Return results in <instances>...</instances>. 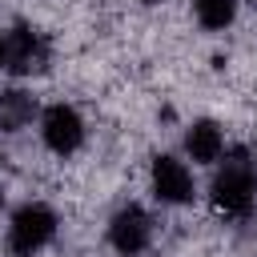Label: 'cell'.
<instances>
[{"label": "cell", "mask_w": 257, "mask_h": 257, "mask_svg": "<svg viewBox=\"0 0 257 257\" xmlns=\"http://www.w3.org/2000/svg\"><path fill=\"white\" fill-rule=\"evenodd\" d=\"M209 205L229 221H241L257 209V161L249 149H225V157L213 165Z\"/></svg>", "instance_id": "1"}, {"label": "cell", "mask_w": 257, "mask_h": 257, "mask_svg": "<svg viewBox=\"0 0 257 257\" xmlns=\"http://www.w3.org/2000/svg\"><path fill=\"white\" fill-rule=\"evenodd\" d=\"M56 229H60V217L48 201H24L8 217L4 249H8V257H40L56 241Z\"/></svg>", "instance_id": "2"}, {"label": "cell", "mask_w": 257, "mask_h": 257, "mask_svg": "<svg viewBox=\"0 0 257 257\" xmlns=\"http://www.w3.org/2000/svg\"><path fill=\"white\" fill-rule=\"evenodd\" d=\"M36 133H40V145H44L52 157H60V161L76 157V153L84 149V141H88V124H84L80 108L68 104V100L44 104L40 116H36Z\"/></svg>", "instance_id": "3"}, {"label": "cell", "mask_w": 257, "mask_h": 257, "mask_svg": "<svg viewBox=\"0 0 257 257\" xmlns=\"http://www.w3.org/2000/svg\"><path fill=\"white\" fill-rule=\"evenodd\" d=\"M149 193L157 205L165 209H185L193 205L197 197V177H193V165L185 157H173V153H157L149 161Z\"/></svg>", "instance_id": "4"}, {"label": "cell", "mask_w": 257, "mask_h": 257, "mask_svg": "<svg viewBox=\"0 0 257 257\" xmlns=\"http://www.w3.org/2000/svg\"><path fill=\"white\" fill-rule=\"evenodd\" d=\"M104 237H108L116 257H141V253H149V245L157 237V221H153V213L141 201H128V205H120L108 217Z\"/></svg>", "instance_id": "5"}, {"label": "cell", "mask_w": 257, "mask_h": 257, "mask_svg": "<svg viewBox=\"0 0 257 257\" xmlns=\"http://www.w3.org/2000/svg\"><path fill=\"white\" fill-rule=\"evenodd\" d=\"M8 64L4 72H12L16 80H32V76H44L48 64H52V44L40 28L32 24H12L8 32Z\"/></svg>", "instance_id": "6"}, {"label": "cell", "mask_w": 257, "mask_h": 257, "mask_svg": "<svg viewBox=\"0 0 257 257\" xmlns=\"http://www.w3.org/2000/svg\"><path fill=\"white\" fill-rule=\"evenodd\" d=\"M225 149H229L225 128H221L213 116H197L193 124H185L181 153H185V161H193V169H213V165L225 157Z\"/></svg>", "instance_id": "7"}, {"label": "cell", "mask_w": 257, "mask_h": 257, "mask_svg": "<svg viewBox=\"0 0 257 257\" xmlns=\"http://www.w3.org/2000/svg\"><path fill=\"white\" fill-rule=\"evenodd\" d=\"M36 116H40V104L28 88L20 84L0 88V133H24Z\"/></svg>", "instance_id": "8"}, {"label": "cell", "mask_w": 257, "mask_h": 257, "mask_svg": "<svg viewBox=\"0 0 257 257\" xmlns=\"http://www.w3.org/2000/svg\"><path fill=\"white\" fill-rule=\"evenodd\" d=\"M241 12V0H193V20L205 32H225Z\"/></svg>", "instance_id": "9"}, {"label": "cell", "mask_w": 257, "mask_h": 257, "mask_svg": "<svg viewBox=\"0 0 257 257\" xmlns=\"http://www.w3.org/2000/svg\"><path fill=\"white\" fill-rule=\"evenodd\" d=\"M4 64H8V36L0 32V72H4Z\"/></svg>", "instance_id": "10"}, {"label": "cell", "mask_w": 257, "mask_h": 257, "mask_svg": "<svg viewBox=\"0 0 257 257\" xmlns=\"http://www.w3.org/2000/svg\"><path fill=\"white\" fill-rule=\"evenodd\" d=\"M137 4H145V8H153V4H165V0H137Z\"/></svg>", "instance_id": "11"}, {"label": "cell", "mask_w": 257, "mask_h": 257, "mask_svg": "<svg viewBox=\"0 0 257 257\" xmlns=\"http://www.w3.org/2000/svg\"><path fill=\"white\" fill-rule=\"evenodd\" d=\"M0 209H4V185H0Z\"/></svg>", "instance_id": "12"}, {"label": "cell", "mask_w": 257, "mask_h": 257, "mask_svg": "<svg viewBox=\"0 0 257 257\" xmlns=\"http://www.w3.org/2000/svg\"><path fill=\"white\" fill-rule=\"evenodd\" d=\"M0 161H4V153H0Z\"/></svg>", "instance_id": "13"}, {"label": "cell", "mask_w": 257, "mask_h": 257, "mask_svg": "<svg viewBox=\"0 0 257 257\" xmlns=\"http://www.w3.org/2000/svg\"><path fill=\"white\" fill-rule=\"evenodd\" d=\"M249 4H257V0H249Z\"/></svg>", "instance_id": "14"}]
</instances>
